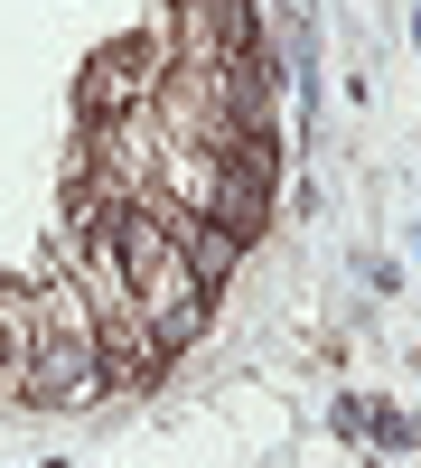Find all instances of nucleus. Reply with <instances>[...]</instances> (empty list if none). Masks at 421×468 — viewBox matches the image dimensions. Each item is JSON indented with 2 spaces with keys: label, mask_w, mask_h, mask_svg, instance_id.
I'll return each mask as SVG.
<instances>
[{
  "label": "nucleus",
  "mask_w": 421,
  "mask_h": 468,
  "mask_svg": "<svg viewBox=\"0 0 421 468\" xmlns=\"http://www.w3.org/2000/svg\"><path fill=\"white\" fill-rule=\"evenodd\" d=\"M28 356H37V300L0 282V394H28Z\"/></svg>",
  "instance_id": "nucleus-2"
},
{
  "label": "nucleus",
  "mask_w": 421,
  "mask_h": 468,
  "mask_svg": "<svg viewBox=\"0 0 421 468\" xmlns=\"http://www.w3.org/2000/svg\"><path fill=\"white\" fill-rule=\"evenodd\" d=\"M112 300H122V319L141 328L150 356H178L206 328L216 282L187 262V234H178L169 207H122L112 216Z\"/></svg>",
  "instance_id": "nucleus-1"
}]
</instances>
